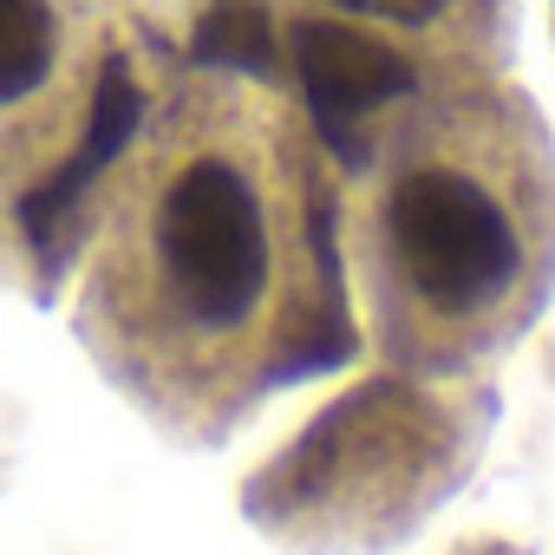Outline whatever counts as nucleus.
Masks as SVG:
<instances>
[{"instance_id":"1","label":"nucleus","mask_w":555,"mask_h":555,"mask_svg":"<svg viewBox=\"0 0 555 555\" xmlns=\"http://www.w3.org/2000/svg\"><path fill=\"white\" fill-rule=\"evenodd\" d=\"M118 177L99 268V353L164 412L222 418L248 392L347 360L327 196L268 99L196 86Z\"/></svg>"},{"instance_id":"2","label":"nucleus","mask_w":555,"mask_h":555,"mask_svg":"<svg viewBox=\"0 0 555 555\" xmlns=\"http://www.w3.org/2000/svg\"><path fill=\"white\" fill-rule=\"evenodd\" d=\"M366 288L399 360L503 347L555 261V177L529 118L503 99H438L373 157Z\"/></svg>"},{"instance_id":"3","label":"nucleus","mask_w":555,"mask_h":555,"mask_svg":"<svg viewBox=\"0 0 555 555\" xmlns=\"http://www.w3.org/2000/svg\"><path fill=\"white\" fill-rule=\"evenodd\" d=\"M105 53V0H0V203H21L79 151Z\"/></svg>"},{"instance_id":"4","label":"nucleus","mask_w":555,"mask_h":555,"mask_svg":"<svg viewBox=\"0 0 555 555\" xmlns=\"http://www.w3.org/2000/svg\"><path fill=\"white\" fill-rule=\"evenodd\" d=\"M295 60H301V86H308V105H314V138L340 164L366 170L360 118L412 92V60L392 53L386 40L353 34V27H334V21L295 27Z\"/></svg>"},{"instance_id":"5","label":"nucleus","mask_w":555,"mask_h":555,"mask_svg":"<svg viewBox=\"0 0 555 555\" xmlns=\"http://www.w3.org/2000/svg\"><path fill=\"white\" fill-rule=\"evenodd\" d=\"M196 60L203 66H229V73H261L268 79V21L255 0H222V8L203 21V40H196Z\"/></svg>"}]
</instances>
